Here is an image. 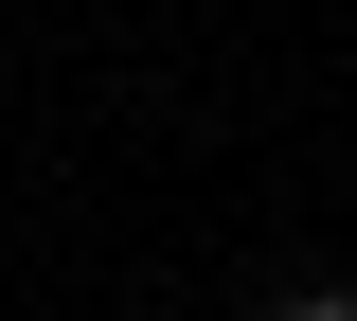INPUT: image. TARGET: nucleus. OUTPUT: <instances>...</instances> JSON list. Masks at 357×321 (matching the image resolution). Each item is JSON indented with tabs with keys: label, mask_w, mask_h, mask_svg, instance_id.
I'll list each match as a JSON object with an SVG mask.
<instances>
[{
	"label": "nucleus",
	"mask_w": 357,
	"mask_h": 321,
	"mask_svg": "<svg viewBox=\"0 0 357 321\" xmlns=\"http://www.w3.org/2000/svg\"><path fill=\"white\" fill-rule=\"evenodd\" d=\"M250 321H357V285H268Z\"/></svg>",
	"instance_id": "obj_1"
}]
</instances>
